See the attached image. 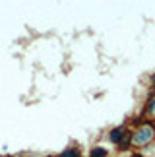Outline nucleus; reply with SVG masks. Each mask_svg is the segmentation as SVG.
Masks as SVG:
<instances>
[{
	"label": "nucleus",
	"instance_id": "nucleus-5",
	"mask_svg": "<svg viewBox=\"0 0 155 157\" xmlns=\"http://www.w3.org/2000/svg\"><path fill=\"white\" fill-rule=\"evenodd\" d=\"M56 157H81V149L78 147V146H70L66 149H62Z\"/></svg>",
	"mask_w": 155,
	"mask_h": 157
},
{
	"label": "nucleus",
	"instance_id": "nucleus-1",
	"mask_svg": "<svg viewBox=\"0 0 155 157\" xmlns=\"http://www.w3.org/2000/svg\"><path fill=\"white\" fill-rule=\"evenodd\" d=\"M153 142H155V122L153 120H144L142 124L132 128V147L144 149Z\"/></svg>",
	"mask_w": 155,
	"mask_h": 157
},
{
	"label": "nucleus",
	"instance_id": "nucleus-4",
	"mask_svg": "<svg viewBox=\"0 0 155 157\" xmlns=\"http://www.w3.org/2000/svg\"><path fill=\"white\" fill-rule=\"evenodd\" d=\"M128 149H132V128L126 132V136H124V140L118 144V151L120 153H126Z\"/></svg>",
	"mask_w": 155,
	"mask_h": 157
},
{
	"label": "nucleus",
	"instance_id": "nucleus-2",
	"mask_svg": "<svg viewBox=\"0 0 155 157\" xmlns=\"http://www.w3.org/2000/svg\"><path fill=\"white\" fill-rule=\"evenodd\" d=\"M128 130H130V128H128L126 124H118V126H115V128H111L109 132H107V140H109L112 146L118 147V144L124 140V136H126Z\"/></svg>",
	"mask_w": 155,
	"mask_h": 157
},
{
	"label": "nucleus",
	"instance_id": "nucleus-7",
	"mask_svg": "<svg viewBox=\"0 0 155 157\" xmlns=\"http://www.w3.org/2000/svg\"><path fill=\"white\" fill-rule=\"evenodd\" d=\"M149 89H151V93H155V72L149 76Z\"/></svg>",
	"mask_w": 155,
	"mask_h": 157
},
{
	"label": "nucleus",
	"instance_id": "nucleus-3",
	"mask_svg": "<svg viewBox=\"0 0 155 157\" xmlns=\"http://www.w3.org/2000/svg\"><path fill=\"white\" fill-rule=\"evenodd\" d=\"M144 118H147V120H153L155 122V93H151L149 97H147V101H146V105H144Z\"/></svg>",
	"mask_w": 155,
	"mask_h": 157
},
{
	"label": "nucleus",
	"instance_id": "nucleus-6",
	"mask_svg": "<svg viewBox=\"0 0 155 157\" xmlns=\"http://www.w3.org/2000/svg\"><path fill=\"white\" fill-rule=\"evenodd\" d=\"M87 157H109V149H105L103 146H93Z\"/></svg>",
	"mask_w": 155,
	"mask_h": 157
}]
</instances>
